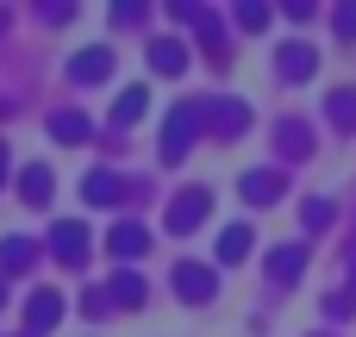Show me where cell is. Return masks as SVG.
Segmentation results:
<instances>
[{"label":"cell","mask_w":356,"mask_h":337,"mask_svg":"<svg viewBox=\"0 0 356 337\" xmlns=\"http://www.w3.org/2000/svg\"><path fill=\"white\" fill-rule=\"evenodd\" d=\"M56 313H63L56 294H38V300H31V325H56Z\"/></svg>","instance_id":"obj_1"},{"label":"cell","mask_w":356,"mask_h":337,"mask_svg":"<svg viewBox=\"0 0 356 337\" xmlns=\"http://www.w3.org/2000/svg\"><path fill=\"white\" fill-rule=\"evenodd\" d=\"M244 250H250V231H244V225H238V231H225V244H219V256H225V263H238Z\"/></svg>","instance_id":"obj_2"},{"label":"cell","mask_w":356,"mask_h":337,"mask_svg":"<svg viewBox=\"0 0 356 337\" xmlns=\"http://www.w3.org/2000/svg\"><path fill=\"white\" fill-rule=\"evenodd\" d=\"M181 294L207 300V294H213V275H200V269H181Z\"/></svg>","instance_id":"obj_3"}]
</instances>
